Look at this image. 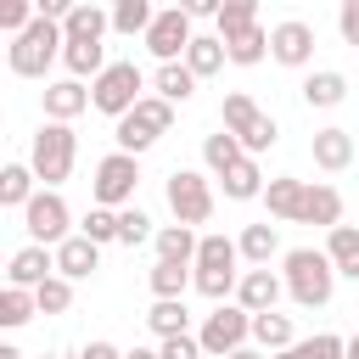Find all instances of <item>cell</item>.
Returning <instances> with one entry per match:
<instances>
[{"mask_svg":"<svg viewBox=\"0 0 359 359\" xmlns=\"http://www.w3.org/2000/svg\"><path fill=\"white\" fill-rule=\"evenodd\" d=\"M280 280L297 309H325L337 292V264L325 258V247H292L280 258Z\"/></svg>","mask_w":359,"mask_h":359,"instance_id":"obj_1","label":"cell"},{"mask_svg":"<svg viewBox=\"0 0 359 359\" xmlns=\"http://www.w3.org/2000/svg\"><path fill=\"white\" fill-rule=\"evenodd\" d=\"M62 45H67L62 22H50V17H34V28L11 39V50H6V67H11L17 79H45V67L62 56Z\"/></svg>","mask_w":359,"mask_h":359,"instance_id":"obj_2","label":"cell"},{"mask_svg":"<svg viewBox=\"0 0 359 359\" xmlns=\"http://www.w3.org/2000/svg\"><path fill=\"white\" fill-rule=\"evenodd\" d=\"M73 157H79L73 123H39V135H34V146H28V168L39 174L45 191H56V185L73 174Z\"/></svg>","mask_w":359,"mask_h":359,"instance_id":"obj_3","label":"cell"},{"mask_svg":"<svg viewBox=\"0 0 359 359\" xmlns=\"http://www.w3.org/2000/svg\"><path fill=\"white\" fill-rule=\"evenodd\" d=\"M219 118H224V129L241 140V151H247V157H258V151H269V146L280 140L275 118H269L247 90H230V95H224V107H219Z\"/></svg>","mask_w":359,"mask_h":359,"instance_id":"obj_4","label":"cell"},{"mask_svg":"<svg viewBox=\"0 0 359 359\" xmlns=\"http://www.w3.org/2000/svg\"><path fill=\"white\" fill-rule=\"evenodd\" d=\"M168 129H174V107H168L163 95H146L129 118H118V123H112V140H118V151L140 157V151H151Z\"/></svg>","mask_w":359,"mask_h":359,"instance_id":"obj_5","label":"cell"},{"mask_svg":"<svg viewBox=\"0 0 359 359\" xmlns=\"http://www.w3.org/2000/svg\"><path fill=\"white\" fill-rule=\"evenodd\" d=\"M140 90H146V73H140L135 62H112V67L90 84V107H95V112H107V118L118 123V118H129V112L146 101Z\"/></svg>","mask_w":359,"mask_h":359,"instance_id":"obj_6","label":"cell"},{"mask_svg":"<svg viewBox=\"0 0 359 359\" xmlns=\"http://www.w3.org/2000/svg\"><path fill=\"white\" fill-rule=\"evenodd\" d=\"M135 185H140V157H129V151H118V146H112V151L95 163L90 196H95V208L123 213V208H135Z\"/></svg>","mask_w":359,"mask_h":359,"instance_id":"obj_7","label":"cell"},{"mask_svg":"<svg viewBox=\"0 0 359 359\" xmlns=\"http://www.w3.org/2000/svg\"><path fill=\"white\" fill-rule=\"evenodd\" d=\"M168 208H174V224H208L213 219V180L202 174V168H174L168 174Z\"/></svg>","mask_w":359,"mask_h":359,"instance_id":"obj_8","label":"cell"},{"mask_svg":"<svg viewBox=\"0 0 359 359\" xmlns=\"http://www.w3.org/2000/svg\"><path fill=\"white\" fill-rule=\"evenodd\" d=\"M196 342H202V353H208V359H230L236 348H247V342H252V314H247L241 303H219V309L202 320Z\"/></svg>","mask_w":359,"mask_h":359,"instance_id":"obj_9","label":"cell"},{"mask_svg":"<svg viewBox=\"0 0 359 359\" xmlns=\"http://www.w3.org/2000/svg\"><path fill=\"white\" fill-rule=\"evenodd\" d=\"M22 230H28L34 247H62L67 236H79V230H73V213H67V202H62V191H39V196L22 208Z\"/></svg>","mask_w":359,"mask_h":359,"instance_id":"obj_10","label":"cell"},{"mask_svg":"<svg viewBox=\"0 0 359 359\" xmlns=\"http://www.w3.org/2000/svg\"><path fill=\"white\" fill-rule=\"evenodd\" d=\"M191 22H196V17H191L185 6H163V11H157L151 34H146V50L157 56V67H163V62H185V50H191V39H196Z\"/></svg>","mask_w":359,"mask_h":359,"instance_id":"obj_11","label":"cell"},{"mask_svg":"<svg viewBox=\"0 0 359 359\" xmlns=\"http://www.w3.org/2000/svg\"><path fill=\"white\" fill-rule=\"evenodd\" d=\"M269 56H275L280 67H309V62H314V28H309L303 17L275 22V28H269Z\"/></svg>","mask_w":359,"mask_h":359,"instance_id":"obj_12","label":"cell"},{"mask_svg":"<svg viewBox=\"0 0 359 359\" xmlns=\"http://www.w3.org/2000/svg\"><path fill=\"white\" fill-rule=\"evenodd\" d=\"M56 275V247H17L11 264H6V286H22V292H39L45 280Z\"/></svg>","mask_w":359,"mask_h":359,"instance_id":"obj_13","label":"cell"},{"mask_svg":"<svg viewBox=\"0 0 359 359\" xmlns=\"http://www.w3.org/2000/svg\"><path fill=\"white\" fill-rule=\"evenodd\" d=\"M286 297V280L275 275V269H241V286H236V303L247 309V314H269L275 303Z\"/></svg>","mask_w":359,"mask_h":359,"instance_id":"obj_14","label":"cell"},{"mask_svg":"<svg viewBox=\"0 0 359 359\" xmlns=\"http://www.w3.org/2000/svg\"><path fill=\"white\" fill-rule=\"evenodd\" d=\"M297 224L337 230V224H342V191L325 185V180H309V185H303V213H297Z\"/></svg>","mask_w":359,"mask_h":359,"instance_id":"obj_15","label":"cell"},{"mask_svg":"<svg viewBox=\"0 0 359 359\" xmlns=\"http://www.w3.org/2000/svg\"><path fill=\"white\" fill-rule=\"evenodd\" d=\"M39 101H45V123H73V118L90 107V90H84L79 79H56V84L39 90Z\"/></svg>","mask_w":359,"mask_h":359,"instance_id":"obj_16","label":"cell"},{"mask_svg":"<svg viewBox=\"0 0 359 359\" xmlns=\"http://www.w3.org/2000/svg\"><path fill=\"white\" fill-rule=\"evenodd\" d=\"M62 67H67V79H79V84L90 79V84H95L112 62H107V45H101V39H67V45H62Z\"/></svg>","mask_w":359,"mask_h":359,"instance_id":"obj_17","label":"cell"},{"mask_svg":"<svg viewBox=\"0 0 359 359\" xmlns=\"http://www.w3.org/2000/svg\"><path fill=\"white\" fill-rule=\"evenodd\" d=\"M101 269V247L90 241V236H67L62 247H56V275L62 280H90Z\"/></svg>","mask_w":359,"mask_h":359,"instance_id":"obj_18","label":"cell"},{"mask_svg":"<svg viewBox=\"0 0 359 359\" xmlns=\"http://www.w3.org/2000/svg\"><path fill=\"white\" fill-rule=\"evenodd\" d=\"M309 151H314V168H325V174H342L348 163H353V135L348 129H314V140H309Z\"/></svg>","mask_w":359,"mask_h":359,"instance_id":"obj_19","label":"cell"},{"mask_svg":"<svg viewBox=\"0 0 359 359\" xmlns=\"http://www.w3.org/2000/svg\"><path fill=\"white\" fill-rule=\"evenodd\" d=\"M303 185H309V180L275 174V180L264 185V208H269V219H280V224H297V213H303Z\"/></svg>","mask_w":359,"mask_h":359,"instance_id":"obj_20","label":"cell"},{"mask_svg":"<svg viewBox=\"0 0 359 359\" xmlns=\"http://www.w3.org/2000/svg\"><path fill=\"white\" fill-rule=\"evenodd\" d=\"M146 325H151L157 342H168V337H191V309H185V297H151Z\"/></svg>","mask_w":359,"mask_h":359,"instance_id":"obj_21","label":"cell"},{"mask_svg":"<svg viewBox=\"0 0 359 359\" xmlns=\"http://www.w3.org/2000/svg\"><path fill=\"white\" fill-rule=\"evenodd\" d=\"M196 84H202V79H196L185 62H163V67L151 73V95H163L168 107H185V101L196 95Z\"/></svg>","mask_w":359,"mask_h":359,"instance_id":"obj_22","label":"cell"},{"mask_svg":"<svg viewBox=\"0 0 359 359\" xmlns=\"http://www.w3.org/2000/svg\"><path fill=\"white\" fill-rule=\"evenodd\" d=\"M39 191H45V185H39V174H34L28 163H6V168H0V208H17V213H22Z\"/></svg>","mask_w":359,"mask_h":359,"instance_id":"obj_23","label":"cell"},{"mask_svg":"<svg viewBox=\"0 0 359 359\" xmlns=\"http://www.w3.org/2000/svg\"><path fill=\"white\" fill-rule=\"evenodd\" d=\"M252 348H264V353H286V348H297L292 314H280V309H269V314H252Z\"/></svg>","mask_w":359,"mask_h":359,"instance_id":"obj_24","label":"cell"},{"mask_svg":"<svg viewBox=\"0 0 359 359\" xmlns=\"http://www.w3.org/2000/svg\"><path fill=\"white\" fill-rule=\"evenodd\" d=\"M303 101L309 107H342L348 101V73H337V67H314L309 79H303Z\"/></svg>","mask_w":359,"mask_h":359,"instance_id":"obj_25","label":"cell"},{"mask_svg":"<svg viewBox=\"0 0 359 359\" xmlns=\"http://www.w3.org/2000/svg\"><path fill=\"white\" fill-rule=\"evenodd\" d=\"M219 185H224V196H230V202H264V185H269V180H264L258 157H241Z\"/></svg>","mask_w":359,"mask_h":359,"instance_id":"obj_26","label":"cell"},{"mask_svg":"<svg viewBox=\"0 0 359 359\" xmlns=\"http://www.w3.org/2000/svg\"><path fill=\"white\" fill-rule=\"evenodd\" d=\"M151 247H157V258H163V264H196V247H202V236H196L191 224H163Z\"/></svg>","mask_w":359,"mask_h":359,"instance_id":"obj_27","label":"cell"},{"mask_svg":"<svg viewBox=\"0 0 359 359\" xmlns=\"http://www.w3.org/2000/svg\"><path fill=\"white\" fill-rule=\"evenodd\" d=\"M236 247H241V258L252 264V269H269V258L280 252V230L264 219V224H247L241 236H236Z\"/></svg>","mask_w":359,"mask_h":359,"instance_id":"obj_28","label":"cell"},{"mask_svg":"<svg viewBox=\"0 0 359 359\" xmlns=\"http://www.w3.org/2000/svg\"><path fill=\"white\" fill-rule=\"evenodd\" d=\"M325 258L337 264V275L359 280V224H337V230H325Z\"/></svg>","mask_w":359,"mask_h":359,"instance_id":"obj_29","label":"cell"},{"mask_svg":"<svg viewBox=\"0 0 359 359\" xmlns=\"http://www.w3.org/2000/svg\"><path fill=\"white\" fill-rule=\"evenodd\" d=\"M146 286H151V297H185V286H196V264H151L146 269Z\"/></svg>","mask_w":359,"mask_h":359,"instance_id":"obj_30","label":"cell"},{"mask_svg":"<svg viewBox=\"0 0 359 359\" xmlns=\"http://www.w3.org/2000/svg\"><path fill=\"white\" fill-rule=\"evenodd\" d=\"M241 157H247V151H241V140H236L230 129H219V135H208V140H202V163H208V174H213V180H224Z\"/></svg>","mask_w":359,"mask_h":359,"instance_id":"obj_31","label":"cell"},{"mask_svg":"<svg viewBox=\"0 0 359 359\" xmlns=\"http://www.w3.org/2000/svg\"><path fill=\"white\" fill-rule=\"evenodd\" d=\"M151 22H157L151 0H118V6H112V34H123V39H135V34L146 39Z\"/></svg>","mask_w":359,"mask_h":359,"instance_id":"obj_32","label":"cell"},{"mask_svg":"<svg viewBox=\"0 0 359 359\" xmlns=\"http://www.w3.org/2000/svg\"><path fill=\"white\" fill-rule=\"evenodd\" d=\"M107 28H112V11H101V6H90V0H79V6L67 11V22H62L67 39H101Z\"/></svg>","mask_w":359,"mask_h":359,"instance_id":"obj_33","label":"cell"},{"mask_svg":"<svg viewBox=\"0 0 359 359\" xmlns=\"http://www.w3.org/2000/svg\"><path fill=\"white\" fill-rule=\"evenodd\" d=\"M224 62H230V56H224V39H219V34H196L191 50H185V67H191L196 79H213Z\"/></svg>","mask_w":359,"mask_h":359,"instance_id":"obj_34","label":"cell"},{"mask_svg":"<svg viewBox=\"0 0 359 359\" xmlns=\"http://www.w3.org/2000/svg\"><path fill=\"white\" fill-rule=\"evenodd\" d=\"M247 28H258V0H224L219 17H213V34H219V39H236V34H247Z\"/></svg>","mask_w":359,"mask_h":359,"instance_id":"obj_35","label":"cell"},{"mask_svg":"<svg viewBox=\"0 0 359 359\" xmlns=\"http://www.w3.org/2000/svg\"><path fill=\"white\" fill-rule=\"evenodd\" d=\"M224 56H230L236 67H258V62L269 56V28L258 22V28H247V34H236V39H224Z\"/></svg>","mask_w":359,"mask_h":359,"instance_id":"obj_36","label":"cell"},{"mask_svg":"<svg viewBox=\"0 0 359 359\" xmlns=\"http://www.w3.org/2000/svg\"><path fill=\"white\" fill-rule=\"evenodd\" d=\"M241 264V247L230 241V236H202V247H196V269H236Z\"/></svg>","mask_w":359,"mask_h":359,"instance_id":"obj_37","label":"cell"},{"mask_svg":"<svg viewBox=\"0 0 359 359\" xmlns=\"http://www.w3.org/2000/svg\"><path fill=\"white\" fill-rule=\"evenodd\" d=\"M236 286H241V269H196V292L219 309V303H236Z\"/></svg>","mask_w":359,"mask_h":359,"instance_id":"obj_38","label":"cell"},{"mask_svg":"<svg viewBox=\"0 0 359 359\" xmlns=\"http://www.w3.org/2000/svg\"><path fill=\"white\" fill-rule=\"evenodd\" d=\"M34 314H39V297H34V292H22V286H6V292H0V325H6V331L28 325Z\"/></svg>","mask_w":359,"mask_h":359,"instance_id":"obj_39","label":"cell"},{"mask_svg":"<svg viewBox=\"0 0 359 359\" xmlns=\"http://www.w3.org/2000/svg\"><path fill=\"white\" fill-rule=\"evenodd\" d=\"M118 241H123V247L157 241V230H151V213H146V208H123V213H118Z\"/></svg>","mask_w":359,"mask_h":359,"instance_id":"obj_40","label":"cell"},{"mask_svg":"<svg viewBox=\"0 0 359 359\" xmlns=\"http://www.w3.org/2000/svg\"><path fill=\"white\" fill-rule=\"evenodd\" d=\"M79 236H90L95 247L118 241V213H112V208H90V213H84V224H79Z\"/></svg>","mask_w":359,"mask_h":359,"instance_id":"obj_41","label":"cell"},{"mask_svg":"<svg viewBox=\"0 0 359 359\" xmlns=\"http://www.w3.org/2000/svg\"><path fill=\"white\" fill-rule=\"evenodd\" d=\"M34 297H39V314H67V309H73V280L50 275V280H45Z\"/></svg>","mask_w":359,"mask_h":359,"instance_id":"obj_42","label":"cell"},{"mask_svg":"<svg viewBox=\"0 0 359 359\" xmlns=\"http://www.w3.org/2000/svg\"><path fill=\"white\" fill-rule=\"evenodd\" d=\"M297 353H303V359H348V337H337V331H320V337L297 342Z\"/></svg>","mask_w":359,"mask_h":359,"instance_id":"obj_43","label":"cell"},{"mask_svg":"<svg viewBox=\"0 0 359 359\" xmlns=\"http://www.w3.org/2000/svg\"><path fill=\"white\" fill-rule=\"evenodd\" d=\"M337 34H342V45L359 50V0H342L337 6Z\"/></svg>","mask_w":359,"mask_h":359,"instance_id":"obj_44","label":"cell"},{"mask_svg":"<svg viewBox=\"0 0 359 359\" xmlns=\"http://www.w3.org/2000/svg\"><path fill=\"white\" fill-rule=\"evenodd\" d=\"M157 353H163V359H208L196 337H168V342H157Z\"/></svg>","mask_w":359,"mask_h":359,"instance_id":"obj_45","label":"cell"},{"mask_svg":"<svg viewBox=\"0 0 359 359\" xmlns=\"http://www.w3.org/2000/svg\"><path fill=\"white\" fill-rule=\"evenodd\" d=\"M73 359H123V348H112V342H101V337H95V342H84Z\"/></svg>","mask_w":359,"mask_h":359,"instance_id":"obj_46","label":"cell"},{"mask_svg":"<svg viewBox=\"0 0 359 359\" xmlns=\"http://www.w3.org/2000/svg\"><path fill=\"white\" fill-rule=\"evenodd\" d=\"M230 359H269V353H264V348H252V342H247V348H236V353H230Z\"/></svg>","mask_w":359,"mask_h":359,"instance_id":"obj_47","label":"cell"},{"mask_svg":"<svg viewBox=\"0 0 359 359\" xmlns=\"http://www.w3.org/2000/svg\"><path fill=\"white\" fill-rule=\"evenodd\" d=\"M123 359H163V353H157V348H129Z\"/></svg>","mask_w":359,"mask_h":359,"instance_id":"obj_48","label":"cell"},{"mask_svg":"<svg viewBox=\"0 0 359 359\" xmlns=\"http://www.w3.org/2000/svg\"><path fill=\"white\" fill-rule=\"evenodd\" d=\"M0 359H22V353H17V348H11V342H6V348H0Z\"/></svg>","mask_w":359,"mask_h":359,"instance_id":"obj_49","label":"cell"},{"mask_svg":"<svg viewBox=\"0 0 359 359\" xmlns=\"http://www.w3.org/2000/svg\"><path fill=\"white\" fill-rule=\"evenodd\" d=\"M269 359H303V353H297V348H286V353H269Z\"/></svg>","mask_w":359,"mask_h":359,"instance_id":"obj_50","label":"cell"},{"mask_svg":"<svg viewBox=\"0 0 359 359\" xmlns=\"http://www.w3.org/2000/svg\"><path fill=\"white\" fill-rule=\"evenodd\" d=\"M348 359H359V337H348Z\"/></svg>","mask_w":359,"mask_h":359,"instance_id":"obj_51","label":"cell"},{"mask_svg":"<svg viewBox=\"0 0 359 359\" xmlns=\"http://www.w3.org/2000/svg\"><path fill=\"white\" fill-rule=\"evenodd\" d=\"M45 359H56V353H45Z\"/></svg>","mask_w":359,"mask_h":359,"instance_id":"obj_52","label":"cell"}]
</instances>
